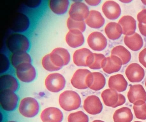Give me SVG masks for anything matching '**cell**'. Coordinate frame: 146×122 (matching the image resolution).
<instances>
[{
    "label": "cell",
    "mask_w": 146,
    "mask_h": 122,
    "mask_svg": "<svg viewBox=\"0 0 146 122\" xmlns=\"http://www.w3.org/2000/svg\"><path fill=\"white\" fill-rule=\"evenodd\" d=\"M16 76L18 79L24 83H29L35 81L37 76V72L32 63H24L15 69Z\"/></svg>",
    "instance_id": "5b68a950"
},
{
    "label": "cell",
    "mask_w": 146,
    "mask_h": 122,
    "mask_svg": "<svg viewBox=\"0 0 146 122\" xmlns=\"http://www.w3.org/2000/svg\"><path fill=\"white\" fill-rule=\"evenodd\" d=\"M102 11L109 20L117 19L121 15V9L118 3L113 1H107L102 5Z\"/></svg>",
    "instance_id": "ffe728a7"
},
{
    "label": "cell",
    "mask_w": 146,
    "mask_h": 122,
    "mask_svg": "<svg viewBox=\"0 0 146 122\" xmlns=\"http://www.w3.org/2000/svg\"><path fill=\"white\" fill-rule=\"evenodd\" d=\"M137 20L139 23L146 24V9H143L137 15Z\"/></svg>",
    "instance_id": "74e56055"
},
{
    "label": "cell",
    "mask_w": 146,
    "mask_h": 122,
    "mask_svg": "<svg viewBox=\"0 0 146 122\" xmlns=\"http://www.w3.org/2000/svg\"><path fill=\"white\" fill-rule=\"evenodd\" d=\"M86 81L88 88L94 91L102 89L106 84L105 76L101 73L97 72L89 73L86 78Z\"/></svg>",
    "instance_id": "5bb4252c"
},
{
    "label": "cell",
    "mask_w": 146,
    "mask_h": 122,
    "mask_svg": "<svg viewBox=\"0 0 146 122\" xmlns=\"http://www.w3.org/2000/svg\"><path fill=\"white\" fill-rule=\"evenodd\" d=\"M111 55H115L120 58L123 65H125L129 62L131 59L130 52L124 46L118 45L114 47L111 52Z\"/></svg>",
    "instance_id": "4dcf8cb0"
},
{
    "label": "cell",
    "mask_w": 146,
    "mask_h": 122,
    "mask_svg": "<svg viewBox=\"0 0 146 122\" xmlns=\"http://www.w3.org/2000/svg\"><path fill=\"white\" fill-rule=\"evenodd\" d=\"M49 54L53 64L60 69L63 67L68 65L70 61V53L67 49L64 48H56Z\"/></svg>",
    "instance_id": "9c48e42d"
},
{
    "label": "cell",
    "mask_w": 146,
    "mask_h": 122,
    "mask_svg": "<svg viewBox=\"0 0 146 122\" xmlns=\"http://www.w3.org/2000/svg\"><path fill=\"white\" fill-rule=\"evenodd\" d=\"M141 122V121H135V122Z\"/></svg>",
    "instance_id": "ee69618b"
},
{
    "label": "cell",
    "mask_w": 146,
    "mask_h": 122,
    "mask_svg": "<svg viewBox=\"0 0 146 122\" xmlns=\"http://www.w3.org/2000/svg\"><path fill=\"white\" fill-rule=\"evenodd\" d=\"M138 59L140 63L146 68V48L143 49L140 52Z\"/></svg>",
    "instance_id": "f35d334b"
},
{
    "label": "cell",
    "mask_w": 146,
    "mask_h": 122,
    "mask_svg": "<svg viewBox=\"0 0 146 122\" xmlns=\"http://www.w3.org/2000/svg\"><path fill=\"white\" fill-rule=\"evenodd\" d=\"M10 59L12 66L15 69L23 63H32V62L31 56L28 52H18L11 53Z\"/></svg>",
    "instance_id": "83f0119b"
},
{
    "label": "cell",
    "mask_w": 146,
    "mask_h": 122,
    "mask_svg": "<svg viewBox=\"0 0 146 122\" xmlns=\"http://www.w3.org/2000/svg\"><path fill=\"white\" fill-rule=\"evenodd\" d=\"M59 103L60 107L66 111H71L81 106L82 100L78 93L72 90H66L60 95Z\"/></svg>",
    "instance_id": "7a4b0ae2"
},
{
    "label": "cell",
    "mask_w": 146,
    "mask_h": 122,
    "mask_svg": "<svg viewBox=\"0 0 146 122\" xmlns=\"http://www.w3.org/2000/svg\"><path fill=\"white\" fill-rule=\"evenodd\" d=\"M12 65L10 59L5 54H1V73H7Z\"/></svg>",
    "instance_id": "8d00e7d4"
},
{
    "label": "cell",
    "mask_w": 146,
    "mask_h": 122,
    "mask_svg": "<svg viewBox=\"0 0 146 122\" xmlns=\"http://www.w3.org/2000/svg\"><path fill=\"white\" fill-rule=\"evenodd\" d=\"M118 24L122 27L124 35L130 36L135 33L136 30V22L132 16H123L119 20Z\"/></svg>",
    "instance_id": "cb8c5ba5"
},
{
    "label": "cell",
    "mask_w": 146,
    "mask_h": 122,
    "mask_svg": "<svg viewBox=\"0 0 146 122\" xmlns=\"http://www.w3.org/2000/svg\"><path fill=\"white\" fill-rule=\"evenodd\" d=\"M89 9L88 5L82 1H76L71 5L69 11V16L76 21L85 20L89 14Z\"/></svg>",
    "instance_id": "30bf717a"
},
{
    "label": "cell",
    "mask_w": 146,
    "mask_h": 122,
    "mask_svg": "<svg viewBox=\"0 0 146 122\" xmlns=\"http://www.w3.org/2000/svg\"><path fill=\"white\" fill-rule=\"evenodd\" d=\"M91 72L86 69H79L76 71L70 82L72 85L77 89L84 90L88 88L86 84V78Z\"/></svg>",
    "instance_id": "ac0fdd59"
},
{
    "label": "cell",
    "mask_w": 146,
    "mask_h": 122,
    "mask_svg": "<svg viewBox=\"0 0 146 122\" xmlns=\"http://www.w3.org/2000/svg\"><path fill=\"white\" fill-rule=\"evenodd\" d=\"M31 20L25 13H18L15 16L11 25V30L15 33L25 34L31 27Z\"/></svg>",
    "instance_id": "52a82bcc"
},
{
    "label": "cell",
    "mask_w": 146,
    "mask_h": 122,
    "mask_svg": "<svg viewBox=\"0 0 146 122\" xmlns=\"http://www.w3.org/2000/svg\"><path fill=\"white\" fill-rule=\"evenodd\" d=\"M40 119L42 122H62L64 115L62 111L58 107H50L42 111Z\"/></svg>",
    "instance_id": "e0dca14e"
},
{
    "label": "cell",
    "mask_w": 146,
    "mask_h": 122,
    "mask_svg": "<svg viewBox=\"0 0 146 122\" xmlns=\"http://www.w3.org/2000/svg\"><path fill=\"white\" fill-rule=\"evenodd\" d=\"M124 42L131 50L134 51L140 50L143 44L142 38L136 32L131 36H125L124 38Z\"/></svg>",
    "instance_id": "4316f807"
},
{
    "label": "cell",
    "mask_w": 146,
    "mask_h": 122,
    "mask_svg": "<svg viewBox=\"0 0 146 122\" xmlns=\"http://www.w3.org/2000/svg\"><path fill=\"white\" fill-rule=\"evenodd\" d=\"M19 97L14 91L10 90H1L0 105L1 109L6 112L14 111L19 106Z\"/></svg>",
    "instance_id": "277c9868"
},
{
    "label": "cell",
    "mask_w": 146,
    "mask_h": 122,
    "mask_svg": "<svg viewBox=\"0 0 146 122\" xmlns=\"http://www.w3.org/2000/svg\"><path fill=\"white\" fill-rule=\"evenodd\" d=\"M18 110L19 113L23 117L31 118L35 117L39 113L40 104L35 98L25 97L19 102Z\"/></svg>",
    "instance_id": "3957f363"
},
{
    "label": "cell",
    "mask_w": 146,
    "mask_h": 122,
    "mask_svg": "<svg viewBox=\"0 0 146 122\" xmlns=\"http://www.w3.org/2000/svg\"><path fill=\"white\" fill-rule=\"evenodd\" d=\"M83 108L89 114L96 115L102 111L103 105L99 97L96 95H90L84 100Z\"/></svg>",
    "instance_id": "4fadbf2b"
},
{
    "label": "cell",
    "mask_w": 146,
    "mask_h": 122,
    "mask_svg": "<svg viewBox=\"0 0 146 122\" xmlns=\"http://www.w3.org/2000/svg\"><path fill=\"white\" fill-rule=\"evenodd\" d=\"M86 24L93 29H99L104 25L105 20L101 13L96 10H91L85 19Z\"/></svg>",
    "instance_id": "d4e9b609"
},
{
    "label": "cell",
    "mask_w": 146,
    "mask_h": 122,
    "mask_svg": "<svg viewBox=\"0 0 146 122\" xmlns=\"http://www.w3.org/2000/svg\"><path fill=\"white\" fill-rule=\"evenodd\" d=\"M105 32L108 37L111 40L118 39L123 33L122 27L118 23L110 22L106 26Z\"/></svg>",
    "instance_id": "f546056e"
},
{
    "label": "cell",
    "mask_w": 146,
    "mask_h": 122,
    "mask_svg": "<svg viewBox=\"0 0 146 122\" xmlns=\"http://www.w3.org/2000/svg\"><path fill=\"white\" fill-rule=\"evenodd\" d=\"M133 118L131 110L126 107L117 109L113 113L114 122H131Z\"/></svg>",
    "instance_id": "f1b7e54d"
},
{
    "label": "cell",
    "mask_w": 146,
    "mask_h": 122,
    "mask_svg": "<svg viewBox=\"0 0 146 122\" xmlns=\"http://www.w3.org/2000/svg\"><path fill=\"white\" fill-rule=\"evenodd\" d=\"M138 28L141 34L146 37V24L138 23Z\"/></svg>",
    "instance_id": "ab89813d"
},
{
    "label": "cell",
    "mask_w": 146,
    "mask_h": 122,
    "mask_svg": "<svg viewBox=\"0 0 146 122\" xmlns=\"http://www.w3.org/2000/svg\"><path fill=\"white\" fill-rule=\"evenodd\" d=\"M101 97L106 106L113 108L123 105L126 101L124 96L111 89L103 90L101 94Z\"/></svg>",
    "instance_id": "8992f818"
},
{
    "label": "cell",
    "mask_w": 146,
    "mask_h": 122,
    "mask_svg": "<svg viewBox=\"0 0 146 122\" xmlns=\"http://www.w3.org/2000/svg\"><path fill=\"white\" fill-rule=\"evenodd\" d=\"M66 25L69 30H78L82 32H83L85 31L86 29V23L85 21H76L71 18L70 17H69L67 19Z\"/></svg>",
    "instance_id": "836d02e7"
},
{
    "label": "cell",
    "mask_w": 146,
    "mask_h": 122,
    "mask_svg": "<svg viewBox=\"0 0 146 122\" xmlns=\"http://www.w3.org/2000/svg\"><path fill=\"white\" fill-rule=\"evenodd\" d=\"M66 81L62 74L58 73H52L48 75L45 81L47 89L52 93H58L64 88Z\"/></svg>",
    "instance_id": "ba28073f"
},
{
    "label": "cell",
    "mask_w": 146,
    "mask_h": 122,
    "mask_svg": "<svg viewBox=\"0 0 146 122\" xmlns=\"http://www.w3.org/2000/svg\"><path fill=\"white\" fill-rule=\"evenodd\" d=\"M106 56L101 53H94L93 62L89 68L92 70H99L102 68V62Z\"/></svg>",
    "instance_id": "e575fe53"
},
{
    "label": "cell",
    "mask_w": 146,
    "mask_h": 122,
    "mask_svg": "<svg viewBox=\"0 0 146 122\" xmlns=\"http://www.w3.org/2000/svg\"><path fill=\"white\" fill-rule=\"evenodd\" d=\"M42 65L43 68L49 72L56 71H59L60 68L55 66L50 59L49 54L45 55L42 60Z\"/></svg>",
    "instance_id": "d590c367"
},
{
    "label": "cell",
    "mask_w": 146,
    "mask_h": 122,
    "mask_svg": "<svg viewBox=\"0 0 146 122\" xmlns=\"http://www.w3.org/2000/svg\"><path fill=\"white\" fill-rule=\"evenodd\" d=\"M127 97L129 102L133 104L140 100L146 102V92L141 84L131 85L127 94Z\"/></svg>",
    "instance_id": "7402d4cb"
},
{
    "label": "cell",
    "mask_w": 146,
    "mask_h": 122,
    "mask_svg": "<svg viewBox=\"0 0 146 122\" xmlns=\"http://www.w3.org/2000/svg\"><path fill=\"white\" fill-rule=\"evenodd\" d=\"M125 74L130 82H139L144 78L145 71L143 68L139 64L133 63L127 67Z\"/></svg>",
    "instance_id": "2e32d148"
},
{
    "label": "cell",
    "mask_w": 146,
    "mask_h": 122,
    "mask_svg": "<svg viewBox=\"0 0 146 122\" xmlns=\"http://www.w3.org/2000/svg\"><path fill=\"white\" fill-rule=\"evenodd\" d=\"M89 47L94 51L104 50L107 45V40L101 32H94L90 33L87 39Z\"/></svg>",
    "instance_id": "7c38bea8"
},
{
    "label": "cell",
    "mask_w": 146,
    "mask_h": 122,
    "mask_svg": "<svg viewBox=\"0 0 146 122\" xmlns=\"http://www.w3.org/2000/svg\"><path fill=\"white\" fill-rule=\"evenodd\" d=\"M133 110L136 117L138 119H146V103L144 101L140 100L134 103Z\"/></svg>",
    "instance_id": "1f68e13d"
},
{
    "label": "cell",
    "mask_w": 146,
    "mask_h": 122,
    "mask_svg": "<svg viewBox=\"0 0 146 122\" xmlns=\"http://www.w3.org/2000/svg\"><path fill=\"white\" fill-rule=\"evenodd\" d=\"M92 122H105L104 121H102V120H98V119H97V120H95L94 121H93Z\"/></svg>",
    "instance_id": "b9f144b4"
},
{
    "label": "cell",
    "mask_w": 146,
    "mask_h": 122,
    "mask_svg": "<svg viewBox=\"0 0 146 122\" xmlns=\"http://www.w3.org/2000/svg\"><path fill=\"white\" fill-rule=\"evenodd\" d=\"M70 4L68 0H51L48 2V7L54 13L63 15L68 11Z\"/></svg>",
    "instance_id": "484cf974"
},
{
    "label": "cell",
    "mask_w": 146,
    "mask_h": 122,
    "mask_svg": "<svg viewBox=\"0 0 146 122\" xmlns=\"http://www.w3.org/2000/svg\"><path fill=\"white\" fill-rule=\"evenodd\" d=\"M20 84L17 77L10 73L1 74L0 77L1 90H10L16 92L19 90Z\"/></svg>",
    "instance_id": "9a60e30c"
},
{
    "label": "cell",
    "mask_w": 146,
    "mask_h": 122,
    "mask_svg": "<svg viewBox=\"0 0 146 122\" xmlns=\"http://www.w3.org/2000/svg\"><path fill=\"white\" fill-rule=\"evenodd\" d=\"M83 32L78 30H71L67 32L65 40L68 46L72 48L81 47L84 42Z\"/></svg>",
    "instance_id": "44dd1931"
},
{
    "label": "cell",
    "mask_w": 146,
    "mask_h": 122,
    "mask_svg": "<svg viewBox=\"0 0 146 122\" xmlns=\"http://www.w3.org/2000/svg\"><path fill=\"white\" fill-rule=\"evenodd\" d=\"M6 44L7 49L11 53L28 52L31 47L30 40L27 35L15 32L8 37Z\"/></svg>",
    "instance_id": "6da1fadb"
},
{
    "label": "cell",
    "mask_w": 146,
    "mask_h": 122,
    "mask_svg": "<svg viewBox=\"0 0 146 122\" xmlns=\"http://www.w3.org/2000/svg\"><path fill=\"white\" fill-rule=\"evenodd\" d=\"M123 65L120 58L115 55L106 57L102 62V68L106 73L111 74L118 72Z\"/></svg>",
    "instance_id": "d6986e66"
},
{
    "label": "cell",
    "mask_w": 146,
    "mask_h": 122,
    "mask_svg": "<svg viewBox=\"0 0 146 122\" xmlns=\"http://www.w3.org/2000/svg\"><path fill=\"white\" fill-rule=\"evenodd\" d=\"M89 117L82 111L71 113L67 118L68 122H89Z\"/></svg>",
    "instance_id": "d6a6232c"
},
{
    "label": "cell",
    "mask_w": 146,
    "mask_h": 122,
    "mask_svg": "<svg viewBox=\"0 0 146 122\" xmlns=\"http://www.w3.org/2000/svg\"><path fill=\"white\" fill-rule=\"evenodd\" d=\"M94 53L86 48L79 49L73 55V61L78 67H89L93 61Z\"/></svg>",
    "instance_id": "8fae6325"
},
{
    "label": "cell",
    "mask_w": 146,
    "mask_h": 122,
    "mask_svg": "<svg viewBox=\"0 0 146 122\" xmlns=\"http://www.w3.org/2000/svg\"><path fill=\"white\" fill-rule=\"evenodd\" d=\"M85 1L90 6H96L100 4L101 1Z\"/></svg>",
    "instance_id": "60d3db41"
},
{
    "label": "cell",
    "mask_w": 146,
    "mask_h": 122,
    "mask_svg": "<svg viewBox=\"0 0 146 122\" xmlns=\"http://www.w3.org/2000/svg\"><path fill=\"white\" fill-rule=\"evenodd\" d=\"M5 122H18L17 121H13V120H11V121H6Z\"/></svg>",
    "instance_id": "7bdbcfd3"
},
{
    "label": "cell",
    "mask_w": 146,
    "mask_h": 122,
    "mask_svg": "<svg viewBox=\"0 0 146 122\" xmlns=\"http://www.w3.org/2000/svg\"><path fill=\"white\" fill-rule=\"evenodd\" d=\"M128 86V82L124 76L121 74H117L111 76L108 80V87L111 89L117 92L125 91Z\"/></svg>",
    "instance_id": "603a6c76"
},
{
    "label": "cell",
    "mask_w": 146,
    "mask_h": 122,
    "mask_svg": "<svg viewBox=\"0 0 146 122\" xmlns=\"http://www.w3.org/2000/svg\"><path fill=\"white\" fill-rule=\"evenodd\" d=\"M145 86H146V82H145Z\"/></svg>",
    "instance_id": "f6af8a7d"
}]
</instances>
